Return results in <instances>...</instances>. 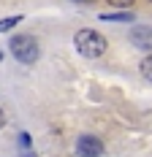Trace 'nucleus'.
Returning a JSON list of instances; mask_svg holds the SVG:
<instances>
[{"label": "nucleus", "instance_id": "f257e3e1", "mask_svg": "<svg viewBox=\"0 0 152 157\" xmlns=\"http://www.w3.org/2000/svg\"><path fill=\"white\" fill-rule=\"evenodd\" d=\"M74 44H76V52H79L82 57H87V60L103 57V52H106V38L98 30H90V27H84V30L76 33Z\"/></svg>", "mask_w": 152, "mask_h": 157}, {"label": "nucleus", "instance_id": "f03ea898", "mask_svg": "<svg viewBox=\"0 0 152 157\" xmlns=\"http://www.w3.org/2000/svg\"><path fill=\"white\" fill-rule=\"evenodd\" d=\"M8 46H11V54H14L19 63H25V65H33L38 60V54H41L35 38H30V35H14Z\"/></svg>", "mask_w": 152, "mask_h": 157}, {"label": "nucleus", "instance_id": "7ed1b4c3", "mask_svg": "<svg viewBox=\"0 0 152 157\" xmlns=\"http://www.w3.org/2000/svg\"><path fill=\"white\" fill-rule=\"evenodd\" d=\"M103 155V144L95 136H82L76 141V157H101Z\"/></svg>", "mask_w": 152, "mask_h": 157}, {"label": "nucleus", "instance_id": "20e7f679", "mask_svg": "<svg viewBox=\"0 0 152 157\" xmlns=\"http://www.w3.org/2000/svg\"><path fill=\"white\" fill-rule=\"evenodd\" d=\"M128 38H130V44H133L136 49L152 52V27H133Z\"/></svg>", "mask_w": 152, "mask_h": 157}, {"label": "nucleus", "instance_id": "39448f33", "mask_svg": "<svg viewBox=\"0 0 152 157\" xmlns=\"http://www.w3.org/2000/svg\"><path fill=\"white\" fill-rule=\"evenodd\" d=\"M138 71H141V76L147 78V81H152V52H150V57H144V60H141Z\"/></svg>", "mask_w": 152, "mask_h": 157}, {"label": "nucleus", "instance_id": "423d86ee", "mask_svg": "<svg viewBox=\"0 0 152 157\" xmlns=\"http://www.w3.org/2000/svg\"><path fill=\"white\" fill-rule=\"evenodd\" d=\"M136 14H101L103 22H133Z\"/></svg>", "mask_w": 152, "mask_h": 157}, {"label": "nucleus", "instance_id": "0eeeda50", "mask_svg": "<svg viewBox=\"0 0 152 157\" xmlns=\"http://www.w3.org/2000/svg\"><path fill=\"white\" fill-rule=\"evenodd\" d=\"M22 22V16H11V19H0V33H6V30H11V27H16Z\"/></svg>", "mask_w": 152, "mask_h": 157}, {"label": "nucleus", "instance_id": "6e6552de", "mask_svg": "<svg viewBox=\"0 0 152 157\" xmlns=\"http://www.w3.org/2000/svg\"><path fill=\"white\" fill-rule=\"evenodd\" d=\"M111 6H117V8H125V6H133V0H106Z\"/></svg>", "mask_w": 152, "mask_h": 157}, {"label": "nucleus", "instance_id": "1a4fd4ad", "mask_svg": "<svg viewBox=\"0 0 152 157\" xmlns=\"http://www.w3.org/2000/svg\"><path fill=\"white\" fill-rule=\"evenodd\" d=\"M19 144L27 149V146H30V136H27V133H22V136H19Z\"/></svg>", "mask_w": 152, "mask_h": 157}, {"label": "nucleus", "instance_id": "9d476101", "mask_svg": "<svg viewBox=\"0 0 152 157\" xmlns=\"http://www.w3.org/2000/svg\"><path fill=\"white\" fill-rule=\"evenodd\" d=\"M0 127H6V114H3V109H0Z\"/></svg>", "mask_w": 152, "mask_h": 157}, {"label": "nucleus", "instance_id": "9b49d317", "mask_svg": "<svg viewBox=\"0 0 152 157\" xmlns=\"http://www.w3.org/2000/svg\"><path fill=\"white\" fill-rule=\"evenodd\" d=\"M74 3H92V0H74Z\"/></svg>", "mask_w": 152, "mask_h": 157}, {"label": "nucleus", "instance_id": "f8f14e48", "mask_svg": "<svg viewBox=\"0 0 152 157\" xmlns=\"http://www.w3.org/2000/svg\"><path fill=\"white\" fill-rule=\"evenodd\" d=\"M25 157H35V155H25Z\"/></svg>", "mask_w": 152, "mask_h": 157}, {"label": "nucleus", "instance_id": "ddd939ff", "mask_svg": "<svg viewBox=\"0 0 152 157\" xmlns=\"http://www.w3.org/2000/svg\"><path fill=\"white\" fill-rule=\"evenodd\" d=\"M0 60H3V52H0Z\"/></svg>", "mask_w": 152, "mask_h": 157}]
</instances>
